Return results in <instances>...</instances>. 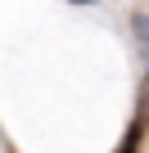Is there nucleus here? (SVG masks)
<instances>
[{
	"label": "nucleus",
	"instance_id": "nucleus-1",
	"mask_svg": "<svg viewBox=\"0 0 149 153\" xmlns=\"http://www.w3.org/2000/svg\"><path fill=\"white\" fill-rule=\"evenodd\" d=\"M131 32H136V45H140L145 68H149V14H136V18H131Z\"/></svg>",
	"mask_w": 149,
	"mask_h": 153
},
{
	"label": "nucleus",
	"instance_id": "nucleus-2",
	"mask_svg": "<svg viewBox=\"0 0 149 153\" xmlns=\"http://www.w3.org/2000/svg\"><path fill=\"white\" fill-rule=\"evenodd\" d=\"M140 131H145V122H131V131H127V140H122V149H118V153H136V144H140Z\"/></svg>",
	"mask_w": 149,
	"mask_h": 153
},
{
	"label": "nucleus",
	"instance_id": "nucleus-3",
	"mask_svg": "<svg viewBox=\"0 0 149 153\" xmlns=\"http://www.w3.org/2000/svg\"><path fill=\"white\" fill-rule=\"evenodd\" d=\"M77 5H95V0H77Z\"/></svg>",
	"mask_w": 149,
	"mask_h": 153
}]
</instances>
